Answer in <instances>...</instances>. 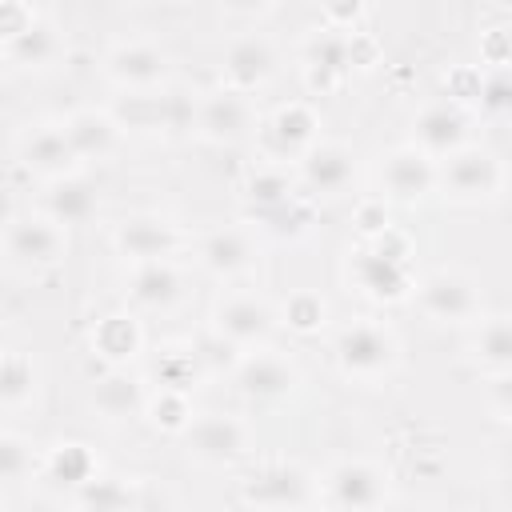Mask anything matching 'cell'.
I'll return each instance as SVG.
<instances>
[{
	"label": "cell",
	"mask_w": 512,
	"mask_h": 512,
	"mask_svg": "<svg viewBox=\"0 0 512 512\" xmlns=\"http://www.w3.org/2000/svg\"><path fill=\"white\" fill-rule=\"evenodd\" d=\"M144 416L152 420V428L172 432V436H184L196 412H192V404H188V392H180V388H156V396L148 400Z\"/></svg>",
	"instance_id": "cell-33"
},
{
	"label": "cell",
	"mask_w": 512,
	"mask_h": 512,
	"mask_svg": "<svg viewBox=\"0 0 512 512\" xmlns=\"http://www.w3.org/2000/svg\"><path fill=\"white\" fill-rule=\"evenodd\" d=\"M184 296V272L168 260H140L128 272V300L140 312H172Z\"/></svg>",
	"instance_id": "cell-21"
},
{
	"label": "cell",
	"mask_w": 512,
	"mask_h": 512,
	"mask_svg": "<svg viewBox=\"0 0 512 512\" xmlns=\"http://www.w3.org/2000/svg\"><path fill=\"white\" fill-rule=\"evenodd\" d=\"M280 320L292 328V332H300V336H312V332H320L324 328V320H328V304H324V296L320 292H292L284 304H280Z\"/></svg>",
	"instance_id": "cell-34"
},
{
	"label": "cell",
	"mask_w": 512,
	"mask_h": 512,
	"mask_svg": "<svg viewBox=\"0 0 512 512\" xmlns=\"http://www.w3.org/2000/svg\"><path fill=\"white\" fill-rule=\"evenodd\" d=\"M348 280L356 284L360 296L376 304H400L416 292L412 280V244L396 228L364 240L360 248L348 252Z\"/></svg>",
	"instance_id": "cell-1"
},
{
	"label": "cell",
	"mask_w": 512,
	"mask_h": 512,
	"mask_svg": "<svg viewBox=\"0 0 512 512\" xmlns=\"http://www.w3.org/2000/svg\"><path fill=\"white\" fill-rule=\"evenodd\" d=\"M432 188H440V160H432L424 148H416L412 140L392 148L380 160V192L384 200L396 204H416L424 200Z\"/></svg>",
	"instance_id": "cell-12"
},
{
	"label": "cell",
	"mask_w": 512,
	"mask_h": 512,
	"mask_svg": "<svg viewBox=\"0 0 512 512\" xmlns=\"http://www.w3.org/2000/svg\"><path fill=\"white\" fill-rule=\"evenodd\" d=\"M500 4H508V8H512V0H500Z\"/></svg>",
	"instance_id": "cell-44"
},
{
	"label": "cell",
	"mask_w": 512,
	"mask_h": 512,
	"mask_svg": "<svg viewBox=\"0 0 512 512\" xmlns=\"http://www.w3.org/2000/svg\"><path fill=\"white\" fill-rule=\"evenodd\" d=\"M492 408L512 424V372H500V380L492 384Z\"/></svg>",
	"instance_id": "cell-42"
},
{
	"label": "cell",
	"mask_w": 512,
	"mask_h": 512,
	"mask_svg": "<svg viewBox=\"0 0 512 512\" xmlns=\"http://www.w3.org/2000/svg\"><path fill=\"white\" fill-rule=\"evenodd\" d=\"M300 184L312 192V196H340L352 176H356V156L348 144H336V140H316L304 156H300Z\"/></svg>",
	"instance_id": "cell-20"
},
{
	"label": "cell",
	"mask_w": 512,
	"mask_h": 512,
	"mask_svg": "<svg viewBox=\"0 0 512 512\" xmlns=\"http://www.w3.org/2000/svg\"><path fill=\"white\" fill-rule=\"evenodd\" d=\"M336 364L348 380L376 384L400 364V340L388 324L360 316L336 332Z\"/></svg>",
	"instance_id": "cell-2"
},
{
	"label": "cell",
	"mask_w": 512,
	"mask_h": 512,
	"mask_svg": "<svg viewBox=\"0 0 512 512\" xmlns=\"http://www.w3.org/2000/svg\"><path fill=\"white\" fill-rule=\"evenodd\" d=\"M200 372H204V356H200V348H192V344H172V348H164V352L156 356V364H152L156 388H180V392H188V388H196Z\"/></svg>",
	"instance_id": "cell-32"
},
{
	"label": "cell",
	"mask_w": 512,
	"mask_h": 512,
	"mask_svg": "<svg viewBox=\"0 0 512 512\" xmlns=\"http://www.w3.org/2000/svg\"><path fill=\"white\" fill-rule=\"evenodd\" d=\"M168 72H172L168 52H160L156 44H144V40L116 44L104 56V76L124 92H152L168 80Z\"/></svg>",
	"instance_id": "cell-15"
},
{
	"label": "cell",
	"mask_w": 512,
	"mask_h": 512,
	"mask_svg": "<svg viewBox=\"0 0 512 512\" xmlns=\"http://www.w3.org/2000/svg\"><path fill=\"white\" fill-rule=\"evenodd\" d=\"M72 504H76V508H96V512H104V508H132L136 496H132L128 484L116 480V476H92L88 484H80V488L72 492Z\"/></svg>",
	"instance_id": "cell-35"
},
{
	"label": "cell",
	"mask_w": 512,
	"mask_h": 512,
	"mask_svg": "<svg viewBox=\"0 0 512 512\" xmlns=\"http://www.w3.org/2000/svg\"><path fill=\"white\" fill-rule=\"evenodd\" d=\"M32 468H36L32 440L12 432V428H4L0 432V476H4V484H24L32 476Z\"/></svg>",
	"instance_id": "cell-36"
},
{
	"label": "cell",
	"mask_w": 512,
	"mask_h": 512,
	"mask_svg": "<svg viewBox=\"0 0 512 512\" xmlns=\"http://www.w3.org/2000/svg\"><path fill=\"white\" fill-rule=\"evenodd\" d=\"M16 156L24 168H32L36 176L44 180H60V176H72L80 172V156L68 140V128L64 120H44V124H32L20 140H16Z\"/></svg>",
	"instance_id": "cell-14"
},
{
	"label": "cell",
	"mask_w": 512,
	"mask_h": 512,
	"mask_svg": "<svg viewBox=\"0 0 512 512\" xmlns=\"http://www.w3.org/2000/svg\"><path fill=\"white\" fill-rule=\"evenodd\" d=\"M468 352L492 372H512V316H480Z\"/></svg>",
	"instance_id": "cell-28"
},
{
	"label": "cell",
	"mask_w": 512,
	"mask_h": 512,
	"mask_svg": "<svg viewBox=\"0 0 512 512\" xmlns=\"http://www.w3.org/2000/svg\"><path fill=\"white\" fill-rule=\"evenodd\" d=\"M256 124L260 120H256L248 92H236L228 84H220L216 92H204L192 112V128L208 144H240L244 136H252Z\"/></svg>",
	"instance_id": "cell-8"
},
{
	"label": "cell",
	"mask_w": 512,
	"mask_h": 512,
	"mask_svg": "<svg viewBox=\"0 0 512 512\" xmlns=\"http://www.w3.org/2000/svg\"><path fill=\"white\" fill-rule=\"evenodd\" d=\"M4 52H8V60L16 64V68H52L60 56H64V40H60V32H56V24H48V20H32L20 36H12V40H4Z\"/></svg>",
	"instance_id": "cell-27"
},
{
	"label": "cell",
	"mask_w": 512,
	"mask_h": 512,
	"mask_svg": "<svg viewBox=\"0 0 512 512\" xmlns=\"http://www.w3.org/2000/svg\"><path fill=\"white\" fill-rule=\"evenodd\" d=\"M64 128H68V140L84 164L108 160L120 148V132H124L116 112H104V108H76L64 116Z\"/></svg>",
	"instance_id": "cell-23"
},
{
	"label": "cell",
	"mask_w": 512,
	"mask_h": 512,
	"mask_svg": "<svg viewBox=\"0 0 512 512\" xmlns=\"http://www.w3.org/2000/svg\"><path fill=\"white\" fill-rule=\"evenodd\" d=\"M504 164L496 160V152L464 144L460 152L440 160V192L452 204H488L504 192Z\"/></svg>",
	"instance_id": "cell-4"
},
{
	"label": "cell",
	"mask_w": 512,
	"mask_h": 512,
	"mask_svg": "<svg viewBox=\"0 0 512 512\" xmlns=\"http://www.w3.org/2000/svg\"><path fill=\"white\" fill-rule=\"evenodd\" d=\"M92 408L104 420H132L148 408V396L136 376H128L124 368H108L92 388Z\"/></svg>",
	"instance_id": "cell-25"
},
{
	"label": "cell",
	"mask_w": 512,
	"mask_h": 512,
	"mask_svg": "<svg viewBox=\"0 0 512 512\" xmlns=\"http://www.w3.org/2000/svg\"><path fill=\"white\" fill-rule=\"evenodd\" d=\"M388 500V472L372 460H336L324 472L320 504L328 508H380Z\"/></svg>",
	"instance_id": "cell-11"
},
{
	"label": "cell",
	"mask_w": 512,
	"mask_h": 512,
	"mask_svg": "<svg viewBox=\"0 0 512 512\" xmlns=\"http://www.w3.org/2000/svg\"><path fill=\"white\" fill-rule=\"evenodd\" d=\"M328 12V28H352L364 12V0H324Z\"/></svg>",
	"instance_id": "cell-40"
},
{
	"label": "cell",
	"mask_w": 512,
	"mask_h": 512,
	"mask_svg": "<svg viewBox=\"0 0 512 512\" xmlns=\"http://www.w3.org/2000/svg\"><path fill=\"white\" fill-rule=\"evenodd\" d=\"M352 64H356V36H348L344 28H320L304 44V76L312 92L340 88Z\"/></svg>",
	"instance_id": "cell-16"
},
{
	"label": "cell",
	"mask_w": 512,
	"mask_h": 512,
	"mask_svg": "<svg viewBox=\"0 0 512 512\" xmlns=\"http://www.w3.org/2000/svg\"><path fill=\"white\" fill-rule=\"evenodd\" d=\"M184 448L196 464L228 468L248 452V424L240 416L200 412V416H192V424L184 432Z\"/></svg>",
	"instance_id": "cell-10"
},
{
	"label": "cell",
	"mask_w": 512,
	"mask_h": 512,
	"mask_svg": "<svg viewBox=\"0 0 512 512\" xmlns=\"http://www.w3.org/2000/svg\"><path fill=\"white\" fill-rule=\"evenodd\" d=\"M276 48L264 36H240L236 44H228L224 64H220V80L236 92H256L276 76Z\"/></svg>",
	"instance_id": "cell-22"
},
{
	"label": "cell",
	"mask_w": 512,
	"mask_h": 512,
	"mask_svg": "<svg viewBox=\"0 0 512 512\" xmlns=\"http://www.w3.org/2000/svg\"><path fill=\"white\" fill-rule=\"evenodd\" d=\"M220 8L228 16H244V20H256V16H268L276 8V0H220Z\"/></svg>",
	"instance_id": "cell-41"
},
{
	"label": "cell",
	"mask_w": 512,
	"mask_h": 512,
	"mask_svg": "<svg viewBox=\"0 0 512 512\" xmlns=\"http://www.w3.org/2000/svg\"><path fill=\"white\" fill-rule=\"evenodd\" d=\"M240 500L256 508H304V504H320V484L304 464L272 460L244 480Z\"/></svg>",
	"instance_id": "cell-7"
},
{
	"label": "cell",
	"mask_w": 512,
	"mask_h": 512,
	"mask_svg": "<svg viewBox=\"0 0 512 512\" xmlns=\"http://www.w3.org/2000/svg\"><path fill=\"white\" fill-rule=\"evenodd\" d=\"M36 380H40V376H36L32 356L20 352V348H8L4 360H0V404H4L8 416L20 412L24 404H32V396H36Z\"/></svg>",
	"instance_id": "cell-31"
},
{
	"label": "cell",
	"mask_w": 512,
	"mask_h": 512,
	"mask_svg": "<svg viewBox=\"0 0 512 512\" xmlns=\"http://www.w3.org/2000/svg\"><path fill=\"white\" fill-rule=\"evenodd\" d=\"M504 196H508V204H512V176L504 180Z\"/></svg>",
	"instance_id": "cell-43"
},
{
	"label": "cell",
	"mask_w": 512,
	"mask_h": 512,
	"mask_svg": "<svg viewBox=\"0 0 512 512\" xmlns=\"http://www.w3.org/2000/svg\"><path fill=\"white\" fill-rule=\"evenodd\" d=\"M416 308L436 324H476L484 316L480 284L460 268H436L424 280H416L412 292Z\"/></svg>",
	"instance_id": "cell-5"
},
{
	"label": "cell",
	"mask_w": 512,
	"mask_h": 512,
	"mask_svg": "<svg viewBox=\"0 0 512 512\" xmlns=\"http://www.w3.org/2000/svg\"><path fill=\"white\" fill-rule=\"evenodd\" d=\"M476 100H480V108H484L488 116H508V112H512V72L500 68V72L484 76Z\"/></svg>",
	"instance_id": "cell-37"
},
{
	"label": "cell",
	"mask_w": 512,
	"mask_h": 512,
	"mask_svg": "<svg viewBox=\"0 0 512 512\" xmlns=\"http://www.w3.org/2000/svg\"><path fill=\"white\" fill-rule=\"evenodd\" d=\"M4 256L20 272L56 268L68 256V224H60L48 212L8 216V224H4Z\"/></svg>",
	"instance_id": "cell-3"
},
{
	"label": "cell",
	"mask_w": 512,
	"mask_h": 512,
	"mask_svg": "<svg viewBox=\"0 0 512 512\" xmlns=\"http://www.w3.org/2000/svg\"><path fill=\"white\" fill-rule=\"evenodd\" d=\"M100 208V196L96 188L72 172V176H60V180H48V196H44V212L56 216L60 224H88Z\"/></svg>",
	"instance_id": "cell-26"
},
{
	"label": "cell",
	"mask_w": 512,
	"mask_h": 512,
	"mask_svg": "<svg viewBox=\"0 0 512 512\" xmlns=\"http://www.w3.org/2000/svg\"><path fill=\"white\" fill-rule=\"evenodd\" d=\"M356 228H360L364 240H372V236H380V232L392 228V224H388V204H384V196L364 200V204L356 208Z\"/></svg>",
	"instance_id": "cell-38"
},
{
	"label": "cell",
	"mask_w": 512,
	"mask_h": 512,
	"mask_svg": "<svg viewBox=\"0 0 512 512\" xmlns=\"http://www.w3.org/2000/svg\"><path fill=\"white\" fill-rule=\"evenodd\" d=\"M32 20H36V12H32V8H24L20 0H4V20H0V32H4V40L20 36V32H24Z\"/></svg>",
	"instance_id": "cell-39"
},
{
	"label": "cell",
	"mask_w": 512,
	"mask_h": 512,
	"mask_svg": "<svg viewBox=\"0 0 512 512\" xmlns=\"http://www.w3.org/2000/svg\"><path fill=\"white\" fill-rule=\"evenodd\" d=\"M412 144L424 148L432 160H444V156L460 152L468 144V112L452 100L420 108L416 120H412Z\"/></svg>",
	"instance_id": "cell-18"
},
{
	"label": "cell",
	"mask_w": 512,
	"mask_h": 512,
	"mask_svg": "<svg viewBox=\"0 0 512 512\" xmlns=\"http://www.w3.org/2000/svg\"><path fill=\"white\" fill-rule=\"evenodd\" d=\"M320 140V116L304 104H280L264 124H260V156L268 164H300V156Z\"/></svg>",
	"instance_id": "cell-9"
},
{
	"label": "cell",
	"mask_w": 512,
	"mask_h": 512,
	"mask_svg": "<svg viewBox=\"0 0 512 512\" xmlns=\"http://www.w3.org/2000/svg\"><path fill=\"white\" fill-rule=\"evenodd\" d=\"M44 476H48L52 484L76 492L80 484H88L92 476H100V460L88 452V444L64 440V444L48 448V456H44Z\"/></svg>",
	"instance_id": "cell-29"
},
{
	"label": "cell",
	"mask_w": 512,
	"mask_h": 512,
	"mask_svg": "<svg viewBox=\"0 0 512 512\" xmlns=\"http://www.w3.org/2000/svg\"><path fill=\"white\" fill-rule=\"evenodd\" d=\"M112 244H116V252H120L124 260L140 264V260H168V256H176V252L184 248V236H180V228L168 224L164 216L140 212V216H128V220L116 224Z\"/></svg>",
	"instance_id": "cell-17"
},
{
	"label": "cell",
	"mask_w": 512,
	"mask_h": 512,
	"mask_svg": "<svg viewBox=\"0 0 512 512\" xmlns=\"http://www.w3.org/2000/svg\"><path fill=\"white\" fill-rule=\"evenodd\" d=\"M300 192H296V184H292V176L284 172V164H260L248 180H244V200L252 204V216H264V212H272V208H280V204H288V200H296Z\"/></svg>",
	"instance_id": "cell-30"
},
{
	"label": "cell",
	"mask_w": 512,
	"mask_h": 512,
	"mask_svg": "<svg viewBox=\"0 0 512 512\" xmlns=\"http://www.w3.org/2000/svg\"><path fill=\"white\" fill-rule=\"evenodd\" d=\"M232 380H236V388H240L248 400H284V396L296 392L300 368H296L284 352H276L272 344H260V348H248V352L236 360Z\"/></svg>",
	"instance_id": "cell-13"
},
{
	"label": "cell",
	"mask_w": 512,
	"mask_h": 512,
	"mask_svg": "<svg viewBox=\"0 0 512 512\" xmlns=\"http://www.w3.org/2000/svg\"><path fill=\"white\" fill-rule=\"evenodd\" d=\"M276 324H280V312L256 292H224L212 304V316H208V332L228 340L240 352L268 344Z\"/></svg>",
	"instance_id": "cell-6"
},
{
	"label": "cell",
	"mask_w": 512,
	"mask_h": 512,
	"mask_svg": "<svg viewBox=\"0 0 512 512\" xmlns=\"http://www.w3.org/2000/svg\"><path fill=\"white\" fill-rule=\"evenodd\" d=\"M196 264L216 280L244 276L256 264V236L248 228H212L196 240Z\"/></svg>",
	"instance_id": "cell-19"
},
{
	"label": "cell",
	"mask_w": 512,
	"mask_h": 512,
	"mask_svg": "<svg viewBox=\"0 0 512 512\" xmlns=\"http://www.w3.org/2000/svg\"><path fill=\"white\" fill-rule=\"evenodd\" d=\"M144 348V328L132 312H112L92 328V352L108 360V368H124Z\"/></svg>",
	"instance_id": "cell-24"
}]
</instances>
